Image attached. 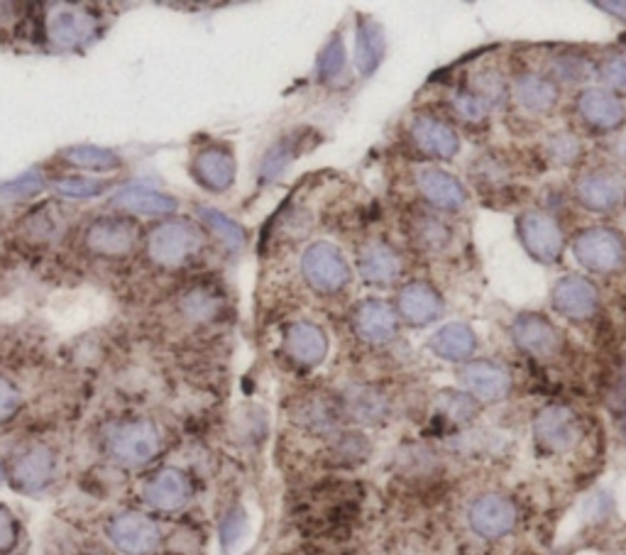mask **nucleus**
Segmentation results:
<instances>
[{"label": "nucleus", "instance_id": "nucleus-1", "mask_svg": "<svg viewBox=\"0 0 626 555\" xmlns=\"http://www.w3.org/2000/svg\"><path fill=\"white\" fill-rule=\"evenodd\" d=\"M108 451L121 465L143 468L162 451V435H159L157 425L147 419L125 421L113 425L111 433H108Z\"/></svg>", "mask_w": 626, "mask_h": 555}, {"label": "nucleus", "instance_id": "nucleus-2", "mask_svg": "<svg viewBox=\"0 0 626 555\" xmlns=\"http://www.w3.org/2000/svg\"><path fill=\"white\" fill-rule=\"evenodd\" d=\"M573 255L585 270L610 274L617 272L626 262L624 237L612 227H588L573 240Z\"/></svg>", "mask_w": 626, "mask_h": 555}, {"label": "nucleus", "instance_id": "nucleus-3", "mask_svg": "<svg viewBox=\"0 0 626 555\" xmlns=\"http://www.w3.org/2000/svg\"><path fill=\"white\" fill-rule=\"evenodd\" d=\"M204 247V237L196 231L192 223L174 221L155 227L150 233V240H147V252H150V260L164 270H176V267H184L196 252Z\"/></svg>", "mask_w": 626, "mask_h": 555}, {"label": "nucleus", "instance_id": "nucleus-4", "mask_svg": "<svg viewBox=\"0 0 626 555\" xmlns=\"http://www.w3.org/2000/svg\"><path fill=\"white\" fill-rule=\"evenodd\" d=\"M302 274L318 294H335L351 282V267L343 252L328 243H316L304 252Z\"/></svg>", "mask_w": 626, "mask_h": 555}, {"label": "nucleus", "instance_id": "nucleus-5", "mask_svg": "<svg viewBox=\"0 0 626 555\" xmlns=\"http://www.w3.org/2000/svg\"><path fill=\"white\" fill-rule=\"evenodd\" d=\"M519 235L533 260L539 262H555L561 260L565 237L559 221L545 211H526L519 218Z\"/></svg>", "mask_w": 626, "mask_h": 555}, {"label": "nucleus", "instance_id": "nucleus-6", "mask_svg": "<svg viewBox=\"0 0 626 555\" xmlns=\"http://www.w3.org/2000/svg\"><path fill=\"white\" fill-rule=\"evenodd\" d=\"M108 539L118 551L127 555H147L159 546L162 531L140 511H123L108 521Z\"/></svg>", "mask_w": 626, "mask_h": 555}, {"label": "nucleus", "instance_id": "nucleus-7", "mask_svg": "<svg viewBox=\"0 0 626 555\" xmlns=\"http://www.w3.org/2000/svg\"><path fill=\"white\" fill-rule=\"evenodd\" d=\"M533 435L545 451L565 453L580 441V421L568 406H545V409L536 416Z\"/></svg>", "mask_w": 626, "mask_h": 555}, {"label": "nucleus", "instance_id": "nucleus-8", "mask_svg": "<svg viewBox=\"0 0 626 555\" xmlns=\"http://www.w3.org/2000/svg\"><path fill=\"white\" fill-rule=\"evenodd\" d=\"M137 235L140 231L127 218H98L86 231V247L103 257H123L135 247Z\"/></svg>", "mask_w": 626, "mask_h": 555}, {"label": "nucleus", "instance_id": "nucleus-9", "mask_svg": "<svg viewBox=\"0 0 626 555\" xmlns=\"http://www.w3.org/2000/svg\"><path fill=\"white\" fill-rule=\"evenodd\" d=\"M57 472V455L47 445H29L13 462V488L25 494L42 492Z\"/></svg>", "mask_w": 626, "mask_h": 555}, {"label": "nucleus", "instance_id": "nucleus-10", "mask_svg": "<svg viewBox=\"0 0 626 555\" xmlns=\"http://www.w3.org/2000/svg\"><path fill=\"white\" fill-rule=\"evenodd\" d=\"M192 480L186 478V472L176 468H164L155 472L150 480L145 482L143 497L157 511H179L192 502Z\"/></svg>", "mask_w": 626, "mask_h": 555}, {"label": "nucleus", "instance_id": "nucleus-11", "mask_svg": "<svg viewBox=\"0 0 626 555\" xmlns=\"http://www.w3.org/2000/svg\"><path fill=\"white\" fill-rule=\"evenodd\" d=\"M516 507L502 494H482L470 507V527L482 539H502L516 527Z\"/></svg>", "mask_w": 626, "mask_h": 555}, {"label": "nucleus", "instance_id": "nucleus-12", "mask_svg": "<svg viewBox=\"0 0 626 555\" xmlns=\"http://www.w3.org/2000/svg\"><path fill=\"white\" fill-rule=\"evenodd\" d=\"M461 382L465 390L470 392L472 399L482 404L500 402L512 390L510 372L492 360H475L465 365L461 372Z\"/></svg>", "mask_w": 626, "mask_h": 555}, {"label": "nucleus", "instance_id": "nucleus-13", "mask_svg": "<svg viewBox=\"0 0 626 555\" xmlns=\"http://www.w3.org/2000/svg\"><path fill=\"white\" fill-rule=\"evenodd\" d=\"M512 338L516 348L533 355V358H549L561 345V335L555 325L541 313H519L512 323Z\"/></svg>", "mask_w": 626, "mask_h": 555}, {"label": "nucleus", "instance_id": "nucleus-14", "mask_svg": "<svg viewBox=\"0 0 626 555\" xmlns=\"http://www.w3.org/2000/svg\"><path fill=\"white\" fill-rule=\"evenodd\" d=\"M553 306L565 319L585 321L598 311V289L580 274H568L553 286Z\"/></svg>", "mask_w": 626, "mask_h": 555}, {"label": "nucleus", "instance_id": "nucleus-15", "mask_svg": "<svg viewBox=\"0 0 626 555\" xmlns=\"http://www.w3.org/2000/svg\"><path fill=\"white\" fill-rule=\"evenodd\" d=\"M396 316L409 325H429L443 316L441 294L426 282H412L396 296Z\"/></svg>", "mask_w": 626, "mask_h": 555}, {"label": "nucleus", "instance_id": "nucleus-16", "mask_svg": "<svg viewBox=\"0 0 626 555\" xmlns=\"http://www.w3.org/2000/svg\"><path fill=\"white\" fill-rule=\"evenodd\" d=\"M357 272H360L367 284L375 286H390L402 274V257L392 245L382 240H372L363 245L357 252Z\"/></svg>", "mask_w": 626, "mask_h": 555}, {"label": "nucleus", "instance_id": "nucleus-17", "mask_svg": "<svg viewBox=\"0 0 626 555\" xmlns=\"http://www.w3.org/2000/svg\"><path fill=\"white\" fill-rule=\"evenodd\" d=\"M96 17L78 8H59L49 15V37L62 49H78L96 35Z\"/></svg>", "mask_w": 626, "mask_h": 555}, {"label": "nucleus", "instance_id": "nucleus-18", "mask_svg": "<svg viewBox=\"0 0 626 555\" xmlns=\"http://www.w3.org/2000/svg\"><path fill=\"white\" fill-rule=\"evenodd\" d=\"M578 113L594 131H617L626 121V108L622 98L604 88H588L578 98Z\"/></svg>", "mask_w": 626, "mask_h": 555}, {"label": "nucleus", "instance_id": "nucleus-19", "mask_svg": "<svg viewBox=\"0 0 626 555\" xmlns=\"http://www.w3.org/2000/svg\"><path fill=\"white\" fill-rule=\"evenodd\" d=\"M575 196L588 211L610 213L622 203L624 186L614 174L588 172L575 182Z\"/></svg>", "mask_w": 626, "mask_h": 555}, {"label": "nucleus", "instance_id": "nucleus-20", "mask_svg": "<svg viewBox=\"0 0 626 555\" xmlns=\"http://www.w3.org/2000/svg\"><path fill=\"white\" fill-rule=\"evenodd\" d=\"M284 350L304 368H316L328 355L326 333L311 321H296L284 333Z\"/></svg>", "mask_w": 626, "mask_h": 555}, {"label": "nucleus", "instance_id": "nucleus-21", "mask_svg": "<svg viewBox=\"0 0 626 555\" xmlns=\"http://www.w3.org/2000/svg\"><path fill=\"white\" fill-rule=\"evenodd\" d=\"M414 143L419 145V150L435 160H453L461 150V140L455 135L449 123H443L441 118L433 115H419L412 125Z\"/></svg>", "mask_w": 626, "mask_h": 555}, {"label": "nucleus", "instance_id": "nucleus-22", "mask_svg": "<svg viewBox=\"0 0 626 555\" xmlns=\"http://www.w3.org/2000/svg\"><path fill=\"white\" fill-rule=\"evenodd\" d=\"M416 186H419L426 201L441 208V211H461L468 203V194H465L463 184L445 170H433V166L421 170L416 174Z\"/></svg>", "mask_w": 626, "mask_h": 555}, {"label": "nucleus", "instance_id": "nucleus-23", "mask_svg": "<svg viewBox=\"0 0 626 555\" xmlns=\"http://www.w3.org/2000/svg\"><path fill=\"white\" fill-rule=\"evenodd\" d=\"M355 331L365 343H390L396 333V311L382 299H365L355 309Z\"/></svg>", "mask_w": 626, "mask_h": 555}, {"label": "nucleus", "instance_id": "nucleus-24", "mask_svg": "<svg viewBox=\"0 0 626 555\" xmlns=\"http://www.w3.org/2000/svg\"><path fill=\"white\" fill-rule=\"evenodd\" d=\"M194 176L208 192H228L235 182V160L223 147H206L194 157Z\"/></svg>", "mask_w": 626, "mask_h": 555}, {"label": "nucleus", "instance_id": "nucleus-25", "mask_svg": "<svg viewBox=\"0 0 626 555\" xmlns=\"http://www.w3.org/2000/svg\"><path fill=\"white\" fill-rule=\"evenodd\" d=\"M514 101L529 113H549L559 103V86L549 76L541 74H521L514 82Z\"/></svg>", "mask_w": 626, "mask_h": 555}, {"label": "nucleus", "instance_id": "nucleus-26", "mask_svg": "<svg viewBox=\"0 0 626 555\" xmlns=\"http://www.w3.org/2000/svg\"><path fill=\"white\" fill-rule=\"evenodd\" d=\"M113 206L147 215H164L176 211L179 203L174 196L157 192V188L150 186H125L113 196Z\"/></svg>", "mask_w": 626, "mask_h": 555}, {"label": "nucleus", "instance_id": "nucleus-27", "mask_svg": "<svg viewBox=\"0 0 626 555\" xmlns=\"http://www.w3.org/2000/svg\"><path fill=\"white\" fill-rule=\"evenodd\" d=\"M431 350L443 360L451 362H465L477 348V338L470 325L465 323H449L441 331L433 333L429 341Z\"/></svg>", "mask_w": 626, "mask_h": 555}, {"label": "nucleus", "instance_id": "nucleus-28", "mask_svg": "<svg viewBox=\"0 0 626 555\" xmlns=\"http://www.w3.org/2000/svg\"><path fill=\"white\" fill-rule=\"evenodd\" d=\"M337 416H341L337 404L323 394L306 396V399H302V404H296L294 409V421L299 423L302 429L318 435L331 433L337 425Z\"/></svg>", "mask_w": 626, "mask_h": 555}, {"label": "nucleus", "instance_id": "nucleus-29", "mask_svg": "<svg viewBox=\"0 0 626 555\" xmlns=\"http://www.w3.org/2000/svg\"><path fill=\"white\" fill-rule=\"evenodd\" d=\"M384 57V29L372 17H360L357 23V47H355V64L363 76L377 72Z\"/></svg>", "mask_w": 626, "mask_h": 555}, {"label": "nucleus", "instance_id": "nucleus-30", "mask_svg": "<svg viewBox=\"0 0 626 555\" xmlns=\"http://www.w3.org/2000/svg\"><path fill=\"white\" fill-rule=\"evenodd\" d=\"M341 409L353 416L360 423H377L384 419L386 402L380 392L370 390V386H355V390L343 396Z\"/></svg>", "mask_w": 626, "mask_h": 555}, {"label": "nucleus", "instance_id": "nucleus-31", "mask_svg": "<svg viewBox=\"0 0 626 555\" xmlns=\"http://www.w3.org/2000/svg\"><path fill=\"white\" fill-rule=\"evenodd\" d=\"M64 160L69 164L82 166V170H91V172H113L121 166V157L111 150H106V147H96V145L72 147V150L64 152Z\"/></svg>", "mask_w": 626, "mask_h": 555}, {"label": "nucleus", "instance_id": "nucleus-32", "mask_svg": "<svg viewBox=\"0 0 626 555\" xmlns=\"http://www.w3.org/2000/svg\"><path fill=\"white\" fill-rule=\"evenodd\" d=\"M198 215H201V221L211 227L218 240H221L228 250L237 252L245 245V231L233 221V218H228L225 213L216 211V208H208V206L198 208Z\"/></svg>", "mask_w": 626, "mask_h": 555}, {"label": "nucleus", "instance_id": "nucleus-33", "mask_svg": "<svg viewBox=\"0 0 626 555\" xmlns=\"http://www.w3.org/2000/svg\"><path fill=\"white\" fill-rule=\"evenodd\" d=\"M412 233H414L416 245L424 247V250L439 252V250H445L451 243V227L433 215L416 218L412 225Z\"/></svg>", "mask_w": 626, "mask_h": 555}, {"label": "nucleus", "instance_id": "nucleus-34", "mask_svg": "<svg viewBox=\"0 0 626 555\" xmlns=\"http://www.w3.org/2000/svg\"><path fill=\"white\" fill-rule=\"evenodd\" d=\"M435 409L453 423H470L477 414V402L470 394L445 390L435 396Z\"/></svg>", "mask_w": 626, "mask_h": 555}, {"label": "nucleus", "instance_id": "nucleus-35", "mask_svg": "<svg viewBox=\"0 0 626 555\" xmlns=\"http://www.w3.org/2000/svg\"><path fill=\"white\" fill-rule=\"evenodd\" d=\"M343 69H345V45L341 37H331L328 39V45L321 49V57H318V78L328 84L341 76Z\"/></svg>", "mask_w": 626, "mask_h": 555}, {"label": "nucleus", "instance_id": "nucleus-36", "mask_svg": "<svg viewBox=\"0 0 626 555\" xmlns=\"http://www.w3.org/2000/svg\"><path fill=\"white\" fill-rule=\"evenodd\" d=\"M333 458L341 465H355L363 462L370 455V441L363 433H343L341 439L333 443Z\"/></svg>", "mask_w": 626, "mask_h": 555}, {"label": "nucleus", "instance_id": "nucleus-37", "mask_svg": "<svg viewBox=\"0 0 626 555\" xmlns=\"http://www.w3.org/2000/svg\"><path fill=\"white\" fill-rule=\"evenodd\" d=\"M545 155H549V160L553 164L570 166L578 162V157H580V140L570 133L553 135L549 145H545Z\"/></svg>", "mask_w": 626, "mask_h": 555}, {"label": "nucleus", "instance_id": "nucleus-38", "mask_svg": "<svg viewBox=\"0 0 626 555\" xmlns=\"http://www.w3.org/2000/svg\"><path fill=\"white\" fill-rule=\"evenodd\" d=\"M294 157H296V143L292 140V137L277 143L262 160V180L270 182V180H274V176H280L286 166L292 164Z\"/></svg>", "mask_w": 626, "mask_h": 555}, {"label": "nucleus", "instance_id": "nucleus-39", "mask_svg": "<svg viewBox=\"0 0 626 555\" xmlns=\"http://www.w3.org/2000/svg\"><path fill=\"white\" fill-rule=\"evenodd\" d=\"M453 111L458 113V118L468 123H480L490 115L492 106L484 101V98L477 91H463L453 96Z\"/></svg>", "mask_w": 626, "mask_h": 555}, {"label": "nucleus", "instance_id": "nucleus-40", "mask_svg": "<svg viewBox=\"0 0 626 555\" xmlns=\"http://www.w3.org/2000/svg\"><path fill=\"white\" fill-rule=\"evenodd\" d=\"M54 188L62 196L69 198H91L98 196L106 188L103 182L86 180V176H62V180L54 182Z\"/></svg>", "mask_w": 626, "mask_h": 555}, {"label": "nucleus", "instance_id": "nucleus-41", "mask_svg": "<svg viewBox=\"0 0 626 555\" xmlns=\"http://www.w3.org/2000/svg\"><path fill=\"white\" fill-rule=\"evenodd\" d=\"M42 186H45V182H42V176H39V172L27 170L23 176H17V180L0 184V196H5V198H27V196L37 194Z\"/></svg>", "mask_w": 626, "mask_h": 555}, {"label": "nucleus", "instance_id": "nucleus-42", "mask_svg": "<svg viewBox=\"0 0 626 555\" xmlns=\"http://www.w3.org/2000/svg\"><path fill=\"white\" fill-rule=\"evenodd\" d=\"M600 76H602V82L612 88V91L626 94V57L610 54L600 64Z\"/></svg>", "mask_w": 626, "mask_h": 555}, {"label": "nucleus", "instance_id": "nucleus-43", "mask_svg": "<svg viewBox=\"0 0 626 555\" xmlns=\"http://www.w3.org/2000/svg\"><path fill=\"white\" fill-rule=\"evenodd\" d=\"M590 74V66L580 57H561L553 62V76L565 84H578Z\"/></svg>", "mask_w": 626, "mask_h": 555}, {"label": "nucleus", "instance_id": "nucleus-44", "mask_svg": "<svg viewBox=\"0 0 626 555\" xmlns=\"http://www.w3.org/2000/svg\"><path fill=\"white\" fill-rule=\"evenodd\" d=\"M245 531H247V517H245V511H243V509H235V511L228 514V517L223 519V527H221L223 548H225V551H233V548L237 546V543L243 541Z\"/></svg>", "mask_w": 626, "mask_h": 555}, {"label": "nucleus", "instance_id": "nucleus-45", "mask_svg": "<svg viewBox=\"0 0 626 555\" xmlns=\"http://www.w3.org/2000/svg\"><path fill=\"white\" fill-rule=\"evenodd\" d=\"M184 309L192 313V319L206 321V319H211V316H216L218 301L213 299L211 294H206V292H192V294H188V299L184 301Z\"/></svg>", "mask_w": 626, "mask_h": 555}, {"label": "nucleus", "instance_id": "nucleus-46", "mask_svg": "<svg viewBox=\"0 0 626 555\" xmlns=\"http://www.w3.org/2000/svg\"><path fill=\"white\" fill-rule=\"evenodd\" d=\"M20 404H23V399H20L17 386L10 380H5V377H0V423L13 419V416L20 411Z\"/></svg>", "mask_w": 626, "mask_h": 555}, {"label": "nucleus", "instance_id": "nucleus-47", "mask_svg": "<svg viewBox=\"0 0 626 555\" xmlns=\"http://www.w3.org/2000/svg\"><path fill=\"white\" fill-rule=\"evenodd\" d=\"M17 521L8 507L0 504V555H8L17 546Z\"/></svg>", "mask_w": 626, "mask_h": 555}, {"label": "nucleus", "instance_id": "nucleus-48", "mask_svg": "<svg viewBox=\"0 0 626 555\" xmlns=\"http://www.w3.org/2000/svg\"><path fill=\"white\" fill-rule=\"evenodd\" d=\"M598 8L600 10H607L610 15H614V17H619V20H626V3H598Z\"/></svg>", "mask_w": 626, "mask_h": 555}, {"label": "nucleus", "instance_id": "nucleus-49", "mask_svg": "<svg viewBox=\"0 0 626 555\" xmlns=\"http://www.w3.org/2000/svg\"><path fill=\"white\" fill-rule=\"evenodd\" d=\"M0 482H3V465H0Z\"/></svg>", "mask_w": 626, "mask_h": 555}]
</instances>
